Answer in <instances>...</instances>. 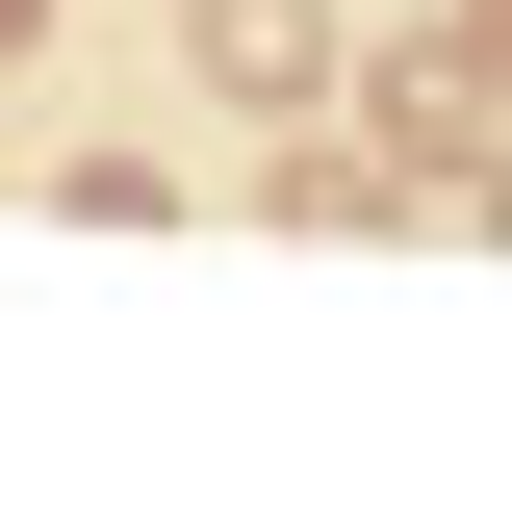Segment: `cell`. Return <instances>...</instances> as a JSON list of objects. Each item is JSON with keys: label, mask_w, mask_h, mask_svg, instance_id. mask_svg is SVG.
I'll return each mask as SVG.
<instances>
[{"label": "cell", "mask_w": 512, "mask_h": 512, "mask_svg": "<svg viewBox=\"0 0 512 512\" xmlns=\"http://www.w3.org/2000/svg\"><path fill=\"white\" fill-rule=\"evenodd\" d=\"M487 52H512V0H487Z\"/></svg>", "instance_id": "obj_3"}, {"label": "cell", "mask_w": 512, "mask_h": 512, "mask_svg": "<svg viewBox=\"0 0 512 512\" xmlns=\"http://www.w3.org/2000/svg\"><path fill=\"white\" fill-rule=\"evenodd\" d=\"M205 77L231 103H333V0H205Z\"/></svg>", "instance_id": "obj_1"}, {"label": "cell", "mask_w": 512, "mask_h": 512, "mask_svg": "<svg viewBox=\"0 0 512 512\" xmlns=\"http://www.w3.org/2000/svg\"><path fill=\"white\" fill-rule=\"evenodd\" d=\"M26 52H52V0H0V77H26Z\"/></svg>", "instance_id": "obj_2"}]
</instances>
